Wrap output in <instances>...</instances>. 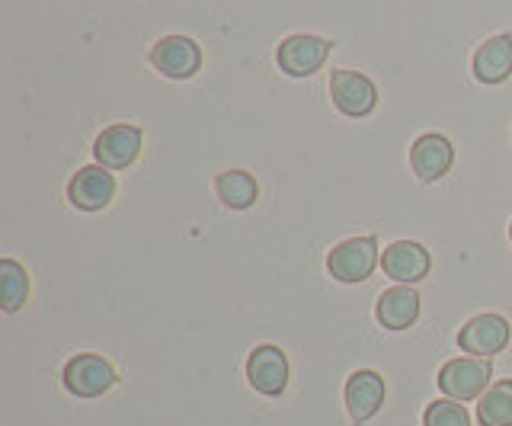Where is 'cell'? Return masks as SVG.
I'll use <instances>...</instances> for the list:
<instances>
[{
  "instance_id": "6da1fadb",
  "label": "cell",
  "mask_w": 512,
  "mask_h": 426,
  "mask_svg": "<svg viewBox=\"0 0 512 426\" xmlns=\"http://www.w3.org/2000/svg\"><path fill=\"white\" fill-rule=\"evenodd\" d=\"M493 366L490 359H477V356H458L448 359L439 369V391L452 401H477L480 394L490 388Z\"/></svg>"
},
{
  "instance_id": "7a4b0ae2",
  "label": "cell",
  "mask_w": 512,
  "mask_h": 426,
  "mask_svg": "<svg viewBox=\"0 0 512 426\" xmlns=\"http://www.w3.org/2000/svg\"><path fill=\"white\" fill-rule=\"evenodd\" d=\"M381 263L378 254V241L368 234V238H349L343 244H336L327 254V270L336 282H346V286H356L365 282L375 273V266Z\"/></svg>"
},
{
  "instance_id": "3957f363",
  "label": "cell",
  "mask_w": 512,
  "mask_h": 426,
  "mask_svg": "<svg viewBox=\"0 0 512 426\" xmlns=\"http://www.w3.org/2000/svg\"><path fill=\"white\" fill-rule=\"evenodd\" d=\"M119 382L112 362L96 356V353H77L68 359L64 366V388H68L74 398H100L112 385Z\"/></svg>"
},
{
  "instance_id": "277c9868",
  "label": "cell",
  "mask_w": 512,
  "mask_h": 426,
  "mask_svg": "<svg viewBox=\"0 0 512 426\" xmlns=\"http://www.w3.org/2000/svg\"><path fill=\"white\" fill-rule=\"evenodd\" d=\"M151 65L170 81H189L202 71V49L196 39L189 36H164L154 42Z\"/></svg>"
},
{
  "instance_id": "5b68a950",
  "label": "cell",
  "mask_w": 512,
  "mask_h": 426,
  "mask_svg": "<svg viewBox=\"0 0 512 426\" xmlns=\"http://www.w3.org/2000/svg\"><path fill=\"white\" fill-rule=\"evenodd\" d=\"M509 337H512V327L503 314H477V318H471L461 327L458 346H461V353H468V356L490 359L506 350Z\"/></svg>"
},
{
  "instance_id": "8992f818",
  "label": "cell",
  "mask_w": 512,
  "mask_h": 426,
  "mask_svg": "<svg viewBox=\"0 0 512 426\" xmlns=\"http://www.w3.org/2000/svg\"><path fill=\"white\" fill-rule=\"evenodd\" d=\"M330 97H333V106L340 109L343 116L362 119L378 106V87L368 81L365 74L340 68V71L330 74Z\"/></svg>"
},
{
  "instance_id": "52a82bcc",
  "label": "cell",
  "mask_w": 512,
  "mask_h": 426,
  "mask_svg": "<svg viewBox=\"0 0 512 426\" xmlns=\"http://www.w3.org/2000/svg\"><path fill=\"white\" fill-rule=\"evenodd\" d=\"M330 49L333 45L320 36H308V33H298V36H288L279 52H276V61L279 68L288 74V77H311L317 74L320 68L327 65L330 58Z\"/></svg>"
},
{
  "instance_id": "ba28073f",
  "label": "cell",
  "mask_w": 512,
  "mask_h": 426,
  "mask_svg": "<svg viewBox=\"0 0 512 426\" xmlns=\"http://www.w3.org/2000/svg\"><path fill=\"white\" fill-rule=\"evenodd\" d=\"M138 154H141V129L138 125H128V122L109 125V129H103L93 141V157L106 170L132 167L138 161Z\"/></svg>"
},
{
  "instance_id": "9c48e42d",
  "label": "cell",
  "mask_w": 512,
  "mask_h": 426,
  "mask_svg": "<svg viewBox=\"0 0 512 426\" xmlns=\"http://www.w3.org/2000/svg\"><path fill=\"white\" fill-rule=\"evenodd\" d=\"M247 382L253 391L266 394V398H279L288 388V359L279 346L263 343L247 356Z\"/></svg>"
},
{
  "instance_id": "30bf717a",
  "label": "cell",
  "mask_w": 512,
  "mask_h": 426,
  "mask_svg": "<svg viewBox=\"0 0 512 426\" xmlns=\"http://www.w3.org/2000/svg\"><path fill=\"white\" fill-rule=\"evenodd\" d=\"M116 196V177L106 167H80L68 183V199L80 212H103Z\"/></svg>"
},
{
  "instance_id": "8fae6325",
  "label": "cell",
  "mask_w": 512,
  "mask_h": 426,
  "mask_svg": "<svg viewBox=\"0 0 512 426\" xmlns=\"http://www.w3.org/2000/svg\"><path fill=\"white\" fill-rule=\"evenodd\" d=\"M455 164V148L452 141L439 132H426L413 141L410 148V167L416 173V180L420 183H436L442 180L448 170Z\"/></svg>"
},
{
  "instance_id": "7c38bea8",
  "label": "cell",
  "mask_w": 512,
  "mask_h": 426,
  "mask_svg": "<svg viewBox=\"0 0 512 426\" xmlns=\"http://www.w3.org/2000/svg\"><path fill=\"white\" fill-rule=\"evenodd\" d=\"M381 266H384V276H391L397 286H413V282L429 276L432 257H429V250L416 241H394L384 247Z\"/></svg>"
},
{
  "instance_id": "4fadbf2b",
  "label": "cell",
  "mask_w": 512,
  "mask_h": 426,
  "mask_svg": "<svg viewBox=\"0 0 512 426\" xmlns=\"http://www.w3.org/2000/svg\"><path fill=\"white\" fill-rule=\"evenodd\" d=\"M384 404V378L372 369H359L346 378V410L356 426L368 423Z\"/></svg>"
},
{
  "instance_id": "5bb4252c",
  "label": "cell",
  "mask_w": 512,
  "mask_h": 426,
  "mask_svg": "<svg viewBox=\"0 0 512 426\" xmlns=\"http://www.w3.org/2000/svg\"><path fill=\"white\" fill-rule=\"evenodd\" d=\"M375 318L384 330H407L420 318V295L413 286H391L384 289L378 305H375Z\"/></svg>"
},
{
  "instance_id": "9a60e30c",
  "label": "cell",
  "mask_w": 512,
  "mask_h": 426,
  "mask_svg": "<svg viewBox=\"0 0 512 426\" xmlns=\"http://www.w3.org/2000/svg\"><path fill=\"white\" fill-rule=\"evenodd\" d=\"M512 74V36H493L474 52V77L480 84H503Z\"/></svg>"
},
{
  "instance_id": "2e32d148",
  "label": "cell",
  "mask_w": 512,
  "mask_h": 426,
  "mask_svg": "<svg viewBox=\"0 0 512 426\" xmlns=\"http://www.w3.org/2000/svg\"><path fill=\"white\" fill-rule=\"evenodd\" d=\"M215 193L228 209L244 212L260 199V186H256L253 173H247V170H224L215 177Z\"/></svg>"
},
{
  "instance_id": "e0dca14e",
  "label": "cell",
  "mask_w": 512,
  "mask_h": 426,
  "mask_svg": "<svg viewBox=\"0 0 512 426\" xmlns=\"http://www.w3.org/2000/svg\"><path fill=\"white\" fill-rule=\"evenodd\" d=\"M480 426H512V378L493 382L477 404Z\"/></svg>"
},
{
  "instance_id": "ac0fdd59",
  "label": "cell",
  "mask_w": 512,
  "mask_h": 426,
  "mask_svg": "<svg viewBox=\"0 0 512 426\" xmlns=\"http://www.w3.org/2000/svg\"><path fill=\"white\" fill-rule=\"evenodd\" d=\"M29 298V273L26 266H20L16 260H0V308L7 314L20 311L23 302Z\"/></svg>"
},
{
  "instance_id": "d6986e66",
  "label": "cell",
  "mask_w": 512,
  "mask_h": 426,
  "mask_svg": "<svg viewBox=\"0 0 512 426\" xmlns=\"http://www.w3.org/2000/svg\"><path fill=\"white\" fill-rule=\"evenodd\" d=\"M423 426H471V414L461 401L439 398L423 410Z\"/></svg>"
},
{
  "instance_id": "ffe728a7",
  "label": "cell",
  "mask_w": 512,
  "mask_h": 426,
  "mask_svg": "<svg viewBox=\"0 0 512 426\" xmlns=\"http://www.w3.org/2000/svg\"><path fill=\"white\" fill-rule=\"evenodd\" d=\"M509 241H512V225H509Z\"/></svg>"
}]
</instances>
